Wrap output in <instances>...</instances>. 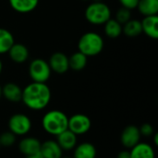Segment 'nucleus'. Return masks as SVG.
Wrapping results in <instances>:
<instances>
[{"instance_id": "nucleus-29", "label": "nucleus", "mask_w": 158, "mask_h": 158, "mask_svg": "<svg viewBox=\"0 0 158 158\" xmlns=\"http://www.w3.org/2000/svg\"><path fill=\"white\" fill-rule=\"evenodd\" d=\"M2 70H3V63H2V61H1V59H0V74H1V72H2Z\"/></svg>"}, {"instance_id": "nucleus-24", "label": "nucleus", "mask_w": 158, "mask_h": 158, "mask_svg": "<svg viewBox=\"0 0 158 158\" xmlns=\"http://www.w3.org/2000/svg\"><path fill=\"white\" fill-rule=\"evenodd\" d=\"M16 135L12 133L10 131H6L0 135V145L4 147H10L15 144L16 143Z\"/></svg>"}, {"instance_id": "nucleus-28", "label": "nucleus", "mask_w": 158, "mask_h": 158, "mask_svg": "<svg viewBox=\"0 0 158 158\" xmlns=\"http://www.w3.org/2000/svg\"><path fill=\"white\" fill-rule=\"evenodd\" d=\"M118 158H131L130 152L128 151H122L118 155Z\"/></svg>"}, {"instance_id": "nucleus-6", "label": "nucleus", "mask_w": 158, "mask_h": 158, "mask_svg": "<svg viewBox=\"0 0 158 158\" xmlns=\"http://www.w3.org/2000/svg\"><path fill=\"white\" fill-rule=\"evenodd\" d=\"M8 129L16 136L26 135L31 129V120L25 114H14L8 120Z\"/></svg>"}, {"instance_id": "nucleus-3", "label": "nucleus", "mask_w": 158, "mask_h": 158, "mask_svg": "<svg viewBox=\"0 0 158 158\" xmlns=\"http://www.w3.org/2000/svg\"><path fill=\"white\" fill-rule=\"evenodd\" d=\"M103 37L94 31H88L82 34L78 42V49L81 53L88 56H95L104 49Z\"/></svg>"}, {"instance_id": "nucleus-23", "label": "nucleus", "mask_w": 158, "mask_h": 158, "mask_svg": "<svg viewBox=\"0 0 158 158\" xmlns=\"http://www.w3.org/2000/svg\"><path fill=\"white\" fill-rule=\"evenodd\" d=\"M14 43L13 34L8 30L0 28V55L6 54Z\"/></svg>"}, {"instance_id": "nucleus-25", "label": "nucleus", "mask_w": 158, "mask_h": 158, "mask_svg": "<svg viewBox=\"0 0 158 158\" xmlns=\"http://www.w3.org/2000/svg\"><path fill=\"white\" fill-rule=\"evenodd\" d=\"M131 19V10L125 7H120L117 13H116V20L118 22H119L121 25L125 24L127 21H129Z\"/></svg>"}, {"instance_id": "nucleus-16", "label": "nucleus", "mask_w": 158, "mask_h": 158, "mask_svg": "<svg viewBox=\"0 0 158 158\" xmlns=\"http://www.w3.org/2000/svg\"><path fill=\"white\" fill-rule=\"evenodd\" d=\"M8 2L12 9L21 14L33 11L39 4V0H8Z\"/></svg>"}, {"instance_id": "nucleus-19", "label": "nucleus", "mask_w": 158, "mask_h": 158, "mask_svg": "<svg viewBox=\"0 0 158 158\" xmlns=\"http://www.w3.org/2000/svg\"><path fill=\"white\" fill-rule=\"evenodd\" d=\"M137 8L143 17L157 15L158 0H139Z\"/></svg>"}, {"instance_id": "nucleus-8", "label": "nucleus", "mask_w": 158, "mask_h": 158, "mask_svg": "<svg viewBox=\"0 0 158 158\" xmlns=\"http://www.w3.org/2000/svg\"><path fill=\"white\" fill-rule=\"evenodd\" d=\"M141 136L142 135L138 127L134 125H129L122 131L120 141L124 147L131 149L133 146L140 143Z\"/></svg>"}, {"instance_id": "nucleus-11", "label": "nucleus", "mask_w": 158, "mask_h": 158, "mask_svg": "<svg viewBox=\"0 0 158 158\" xmlns=\"http://www.w3.org/2000/svg\"><path fill=\"white\" fill-rule=\"evenodd\" d=\"M143 32H144L151 39L158 38V17L157 15L146 16L141 20Z\"/></svg>"}, {"instance_id": "nucleus-22", "label": "nucleus", "mask_w": 158, "mask_h": 158, "mask_svg": "<svg viewBox=\"0 0 158 158\" xmlns=\"http://www.w3.org/2000/svg\"><path fill=\"white\" fill-rule=\"evenodd\" d=\"M87 58L88 57L85 55H83L82 53H81L80 51L75 52L69 57V69H71L72 70H75V71L82 70L87 65V61H88Z\"/></svg>"}, {"instance_id": "nucleus-21", "label": "nucleus", "mask_w": 158, "mask_h": 158, "mask_svg": "<svg viewBox=\"0 0 158 158\" xmlns=\"http://www.w3.org/2000/svg\"><path fill=\"white\" fill-rule=\"evenodd\" d=\"M104 31L108 38L117 39L122 33V25L115 19H109L104 24Z\"/></svg>"}, {"instance_id": "nucleus-10", "label": "nucleus", "mask_w": 158, "mask_h": 158, "mask_svg": "<svg viewBox=\"0 0 158 158\" xmlns=\"http://www.w3.org/2000/svg\"><path fill=\"white\" fill-rule=\"evenodd\" d=\"M41 142L34 137L23 138L19 143V149L26 158L31 157L41 151Z\"/></svg>"}, {"instance_id": "nucleus-20", "label": "nucleus", "mask_w": 158, "mask_h": 158, "mask_svg": "<svg viewBox=\"0 0 158 158\" xmlns=\"http://www.w3.org/2000/svg\"><path fill=\"white\" fill-rule=\"evenodd\" d=\"M122 32L130 38H134L139 36L143 32L141 20L130 19L125 24L122 25Z\"/></svg>"}, {"instance_id": "nucleus-13", "label": "nucleus", "mask_w": 158, "mask_h": 158, "mask_svg": "<svg viewBox=\"0 0 158 158\" xmlns=\"http://www.w3.org/2000/svg\"><path fill=\"white\" fill-rule=\"evenodd\" d=\"M2 95L9 102L18 103L21 101L22 89L14 82H7L2 87Z\"/></svg>"}, {"instance_id": "nucleus-32", "label": "nucleus", "mask_w": 158, "mask_h": 158, "mask_svg": "<svg viewBox=\"0 0 158 158\" xmlns=\"http://www.w3.org/2000/svg\"><path fill=\"white\" fill-rule=\"evenodd\" d=\"M82 1H88V0H82Z\"/></svg>"}, {"instance_id": "nucleus-14", "label": "nucleus", "mask_w": 158, "mask_h": 158, "mask_svg": "<svg viewBox=\"0 0 158 158\" xmlns=\"http://www.w3.org/2000/svg\"><path fill=\"white\" fill-rule=\"evenodd\" d=\"M41 153L44 158H61L63 150L56 141L48 140L41 143Z\"/></svg>"}, {"instance_id": "nucleus-31", "label": "nucleus", "mask_w": 158, "mask_h": 158, "mask_svg": "<svg viewBox=\"0 0 158 158\" xmlns=\"http://www.w3.org/2000/svg\"><path fill=\"white\" fill-rule=\"evenodd\" d=\"M61 158H73V157H69V156H66V157H61Z\"/></svg>"}, {"instance_id": "nucleus-15", "label": "nucleus", "mask_w": 158, "mask_h": 158, "mask_svg": "<svg viewBox=\"0 0 158 158\" xmlns=\"http://www.w3.org/2000/svg\"><path fill=\"white\" fill-rule=\"evenodd\" d=\"M77 135L70 131L69 129L56 136V143L62 150L69 151L75 148L77 145Z\"/></svg>"}, {"instance_id": "nucleus-34", "label": "nucleus", "mask_w": 158, "mask_h": 158, "mask_svg": "<svg viewBox=\"0 0 158 158\" xmlns=\"http://www.w3.org/2000/svg\"><path fill=\"white\" fill-rule=\"evenodd\" d=\"M25 158H26V157H25Z\"/></svg>"}, {"instance_id": "nucleus-17", "label": "nucleus", "mask_w": 158, "mask_h": 158, "mask_svg": "<svg viewBox=\"0 0 158 158\" xmlns=\"http://www.w3.org/2000/svg\"><path fill=\"white\" fill-rule=\"evenodd\" d=\"M131 158H156L154 148L146 143H139L131 149Z\"/></svg>"}, {"instance_id": "nucleus-4", "label": "nucleus", "mask_w": 158, "mask_h": 158, "mask_svg": "<svg viewBox=\"0 0 158 158\" xmlns=\"http://www.w3.org/2000/svg\"><path fill=\"white\" fill-rule=\"evenodd\" d=\"M84 16L86 20L93 25H104L111 19V9L106 3L95 1L88 5Z\"/></svg>"}, {"instance_id": "nucleus-27", "label": "nucleus", "mask_w": 158, "mask_h": 158, "mask_svg": "<svg viewBox=\"0 0 158 158\" xmlns=\"http://www.w3.org/2000/svg\"><path fill=\"white\" fill-rule=\"evenodd\" d=\"M121 6L125 8H128L130 10H132L137 7L139 0H118Z\"/></svg>"}, {"instance_id": "nucleus-12", "label": "nucleus", "mask_w": 158, "mask_h": 158, "mask_svg": "<svg viewBox=\"0 0 158 158\" xmlns=\"http://www.w3.org/2000/svg\"><path fill=\"white\" fill-rule=\"evenodd\" d=\"M10 59L18 64L24 63L27 61L29 57V50L28 48L20 43H14L13 45L7 52Z\"/></svg>"}, {"instance_id": "nucleus-1", "label": "nucleus", "mask_w": 158, "mask_h": 158, "mask_svg": "<svg viewBox=\"0 0 158 158\" xmlns=\"http://www.w3.org/2000/svg\"><path fill=\"white\" fill-rule=\"evenodd\" d=\"M50 100L51 91L46 83L32 81L22 90L21 101L31 110L44 109L49 105Z\"/></svg>"}, {"instance_id": "nucleus-30", "label": "nucleus", "mask_w": 158, "mask_h": 158, "mask_svg": "<svg viewBox=\"0 0 158 158\" xmlns=\"http://www.w3.org/2000/svg\"><path fill=\"white\" fill-rule=\"evenodd\" d=\"M1 97H2V87L0 85V99H1Z\"/></svg>"}, {"instance_id": "nucleus-33", "label": "nucleus", "mask_w": 158, "mask_h": 158, "mask_svg": "<svg viewBox=\"0 0 158 158\" xmlns=\"http://www.w3.org/2000/svg\"><path fill=\"white\" fill-rule=\"evenodd\" d=\"M0 146H1V145H0Z\"/></svg>"}, {"instance_id": "nucleus-7", "label": "nucleus", "mask_w": 158, "mask_h": 158, "mask_svg": "<svg viewBox=\"0 0 158 158\" xmlns=\"http://www.w3.org/2000/svg\"><path fill=\"white\" fill-rule=\"evenodd\" d=\"M91 127L92 120L84 114H75L69 118L68 129L77 136L87 133L91 130Z\"/></svg>"}, {"instance_id": "nucleus-5", "label": "nucleus", "mask_w": 158, "mask_h": 158, "mask_svg": "<svg viewBox=\"0 0 158 158\" xmlns=\"http://www.w3.org/2000/svg\"><path fill=\"white\" fill-rule=\"evenodd\" d=\"M51 72L48 62L43 58H34L29 65V76L34 82L46 83L50 79Z\"/></svg>"}, {"instance_id": "nucleus-9", "label": "nucleus", "mask_w": 158, "mask_h": 158, "mask_svg": "<svg viewBox=\"0 0 158 158\" xmlns=\"http://www.w3.org/2000/svg\"><path fill=\"white\" fill-rule=\"evenodd\" d=\"M48 64L52 71L56 74H64L69 69V57L62 52H56L52 54L49 58Z\"/></svg>"}, {"instance_id": "nucleus-2", "label": "nucleus", "mask_w": 158, "mask_h": 158, "mask_svg": "<svg viewBox=\"0 0 158 158\" xmlns=\"http://www.w3.org/2000/svg\"><path fill=\"white\" fill-rule=\"evenodd\" d=\"M68 116L60 110H50L42 118V126L44 131L54 136H57L68 130Z\"/></svg>"}, {"instance_id": "nucleus-26", "label": "nucleus", "mask_w": 158, "mask_h": 158, "mask_svg": "<svg viewBox=\"0 0 158 158\" xmlns=\"http://www.w3.org/2000/svg\"><path fill=\"white\" fill-rule=\"evenodd\" d=\"M139 130L141 135H143L145 137H149L154 134V127L149 123H144L143 125L141 126V128H139Z\"/></svg>"}, {"instance_id": "nucleus-18", "label": "nucleus", "mask_w": 158, "mask_h": 158, "mask_svg": "<svg viewBox=\"0 0 158 158\" xmlns=\"http://www.w3.org/2000/svg\"><path fill=\"white\" fill-rule=\"evenodd\" d=\"M96 148L91 143H82L74 148L73 158H95Z\"/></svg>"}]
</instances>
